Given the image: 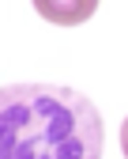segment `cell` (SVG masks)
Wrapping results in <instances>:
<instances>
[{"mask_svg": "<svg viewBox=\"0 0 128 159\" xmlns=\"http://www.w3.org/2000/svg\"><path fill=\"white\" fill-rule=\"evenodd\" d=\"M105 121L75 87H0V159H102Z\"/></svg>", "mask_w": 128, "mask_h": 159, "instance_id": "6da1fadb", "label": "cell"}, {"mask_svg": "<svg viewBox=\"0 0 128 159\" xmlns=\"http://www.w3.org/2000/svg\"><path fill=\"white\" fill-rule=\"evenodd\" d=\"M34 8L45 15V19H53V23H79V19L94 15L98 0H79V4H49V0H34Z\"/></svg>", "mask_w": 128, "mask_h": 159, "instance_id": "7a4b0ae2", "label": "cell"}, {"mask_svg": "<svg viewBox=\"0 0 128 159\" xmlns=\"http://www.w3.org/2000/svg\"><path fill=\"white\" fill-rule=\"evenodd\" d=\"M121 152H124V159H128V117H124V125H121Z\"/></svg>", "mask_w": 128, "mask_h": 159, "instance_id": "3957f363", "label": "cell"}]
</instances>
